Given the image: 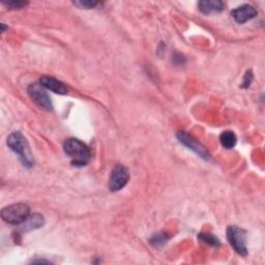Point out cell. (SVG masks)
<instances>
[{"instance_id": "cell-1", "label": "cell", "mask_w": 265, "mask_h": 265, "mask_svg": "<svg viewBox=\"0 0 265 265\" xmlns=\"http://www.w3.org/2000/svg\"><path fill=\"white\" fill-rule=\"evenodd\" d=\"M8 146L19 156L21 163L26 168H31L34 164L33 155L26 138L20 132L12 133L7 140Z\"/></svg>"}, {"instance_id": "cell-2", "label": "cell", "mask_w": 265, "mask_h": 265, "mask_svg": "<svg viewBox=\"0 0 265 265\" xmlns=\"http://www.w3.org/2000/svg\"><path fill=\"white\" fill-rule=\"evenodd\" d=\"M63 149L64 152L73 160L74 166H85L91 160L90 148L78 139H67L63 145Z\"/></svg>"}, {"instance_id": "cell-3", "label": "cell", "mask_w": 265, "mask_h": 265, "mask_svg": "<svg viewBox=\"0 0 265 265\" xmlns=\"http://www.w3.org/2000/svg\"><path fill=\"white\" fill-rule=\"evenodd\" d=\"M30 216L29 206L23 203L13 204L2 210L3 220L11 225H21Z\"/></svg>"}, {"instance_id": "cell-4", "label": "cell", "mask_w": 265, "mask_h": 265, "mask_svg": "<svg viewBox=\"0 0 265 265\" xmlns=\"http://www.w3.org/2000/svg\"><path fill=\"white\" fill-rule=\"evenodd\" d=\"M227 238L233 250L240 256L248 255L246 249V233L243 229L237 226H230L227 229Z\"/></svg>"}, {"instance_id": "cell-5", "label": "cell", "mask_w": 265, "mask_h": 265, "mask_svg": "<svg viewBox=\"0 0 265 265\" xmlns=\"http://www.w3.org/2000/svg\"><path fill=\"white\" fill-rule=\"evenodd\" d=\"M27 93L30 99L32 100V102L37 105L39 108L46 111L53 110V105L50 100V97L46 92V88L42 86L40 83L30 84L27 88Z\"/></svg>"}, {"instance_id": "cell-6", "label": "cell", "mask_w": 265, "mask_h": 265, "mask_svg": "<svg viewBox=\"0 0 265 265\" xmlns=\"http://www.w3.org/2000/svg\"><path fill=\"white\" fill-rule=\"evenodd\" d=\"M130 180L129 170L122 165H116L110 174L109 189L111 192H118L125 188Z\"/></svg>"}, {"instance_id": "cell-7", "label": "cell", "mask_w": 265, "mask_h": 265, "mask_svg": "<svg viewBox=\"0 0 265 265\" xmlns=\"http://www.w3.org/2000/svg\"><path fill=\"white\" fill-rule=\"evenodd\" d=\"M178 138L181 141L182 144H184L185 146H187L188 148H190L194 152H196L199 156L204 158V160H209L210 156H209L208 151L205 149V147L202 144L197 142V141L193 137H191L190 135H188L185 132H179Z\"/></svg>"}, {"instance_id": "cell-8", "label": "cell", "mask_w": 265, "mask_h": 265, "mask_svg": "<svg viewBox=\"0 0 265 265\" xmlns=\"http://www.w3.org/2000/svg\"><path fill=\"white\" fill-rule=\"evenodd\" d=\"M257 14V10L250 5H243L241 7H238L231 13L233 19L239 24H243L254 19Z\"/></svg>"}, {"instance_id": "cell-9", "label": "cell", "mask_w": 265, "mask_h": 265, "mask_svg": "<svg viewBox=\"0 0 265 265\" xmlns=\"http://www.w3.org/2000/svg\"><path fill=\"white\" fill-rule=\"evenodd\" d=\"M40 84L42 86H44L46 90H49V91L55 93V94H58V95H66L68 93L67 86L55 78L44 76L41 78Z\"/></svg>"}, {"instance_id": "cell-10", "label": "cell", "mask_w": 265, "mask_h": 265, "mask_svg": "<svg viewBox=\"0 0 265 265\" xmlns=\"http://www.w3.org/2000/svg\"><path fill=\"white\" fill-rule=\"evenodd\" d=\"M200 12L205 15L213 14V13H220L224 10V5L220 0H204L198 4Z\"/></svg>"}, {"instance_id": "cell-11", "label": "cell", "mask_w": 265, "mask_h": 265, "mask_svg": "<svg viewBox=\"0 0 265 265\" xmlns=\"http://www.w3.org/2000/svg\"><path fill=\"white\" fill-rule=\"evenodd\" d=\"M220 141H221V144L223 147H225L226 149H231L235 146L237 139L233 132L226 131L221 134Z\"/></svg>"}, {"instance_id": "cell-12", "label": "cell", "mask_w": 265, "mask_h": 265, "mask_svg": "<svg viewBox=\"0 0 265 265\" xmlns=\"http://www.w3.org/2000/svg\"><path fill=\"white\" fill-rule=\"evenodd\" d=\"M23 224L26 230H34V229L41 228L44 225V218L39 214H33L30 215Z\"/></svg>"}, {"instance_id": "cell-13", "label": "cell", "mask_w": 265, "mask_h": 265, "mask_svg": "<svg viewBox=\"0 0 265 265\" xmlns=\"http://www.w3.org/2000/svg\"><path fill=\"white\" fill-rule=\"evenodd\" d=\"M199 239H201L202 241L210 244V245H214V246H219L220 245V241L219 239L214 236V235H211V234H206V233H201L199 235Z\"/></svg>"}, {"instance_id": "cell-14", "label": "cell", "mask_w": 265, "mask_h": 265, "mask_svg": "<svg viewBox=\"0 0 265 265\" xmlns=\"http://www.w3.org/2000/svg\"><path fill=\"white\" fill-rule=\"evenodd\" d=\"M74 5L79 7L80 9L90 10L94 9L96 6L99 5L98 2H91V0H80V2H74Z\"/></svg>"}, {"instance_id": "cell-15", "label": "cell", "mask_w": 265, "mask_h": 265, "mask_svg": "<svg viewBox=\"0 0 265 265\" xmlns=\"http://www.w3.org/2000/svg\"><path fill=\"white\" fill-rule=\"evenodd\" d=\"M167 235H165L164 233H158V234H155L151 239H150V242L155 245V246H160V245H163L167 242Z\"/></svg>"}, {"instance_id": "cell-16", "label": "cell", "mask_w": 265, "mask_h": 265, "mask_svg": "<svg viewBox=\"0 0 265 265\" xmlns=\"http://www.w3.org/2000/svg\"><path fill=\"white\" fill-rule=\"evenodd\" d=\"M5 6L11 8L12 10H20L25 8L28 3L27 2H9V3H4Z\"/></svg>"}, {"instance_id": "cell-17", "label": "cell", "mask_w": 265, "mask_h": 265, "mask_svg": "<svg viewBox=\"0 0 265 265\" xmlns=\"http://www.w3.org/2000/svg\"><path fill=\"white\" fill-rule=\"evenodd\" d=\"M252 81H253V74L251 72H248V73L245 74V76H244V79H243V82H242L241 87H243V88L249 87L251 85Z\"/></svg>"}, {"instance_id": "cell-18", "label": "cell", "mask_w": 265, "mask_h": 265, "mask_svg": "<svg viewBox=\"0 0 265 265\" xmlns=\"http://www.w3.org/2000/svg\"><path fill=\"white\" fill-rule=\"evenodd\" d=\"M33 263H50L49 261H45V260H39V261H33Z\"/></svg>"}]
</instances>
